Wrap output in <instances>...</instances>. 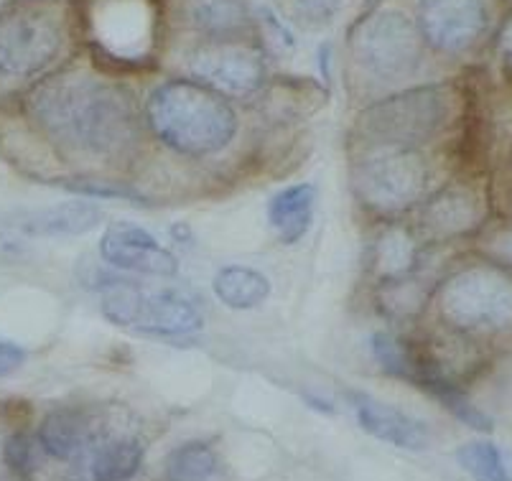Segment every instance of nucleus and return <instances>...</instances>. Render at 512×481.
I'll list each match as a JSON object with an SVG mask.
<instances>
[{"label":"nucleus","instance_id":"obj_1","mask_svg":"<svg viewBox=\"0 0 512 481\" xmlns=\"http://www.w3.org/2000/svg\"><path fill=\"white\" fill-rule=\"evenodd\" d=\"M26 115L51 146L85 161H123L141 138V115L128 87L87 69L36 82L26 95Z\"/></svg>","mask_w":512,"mask_h":481},{"label":"nucleus","instance_id":"obj_2","mask_svg":"<svg viewBox=\"0 0 512 481\" xmlns=\"http://www.w3.org/2000/svg\"><path fill=\"white\" fill-rule=\"evenodd\" d=\"M146 120L166 148L181 156H214L237 133V115L225 95L197 79H171L151 92Z\"/></svg>","mask_w":512,"mask_h":481},{"label":"nucleus","instance_id":"obj_3","mask_svg":"<svg viewBox=\"0 0 512 481\" xmlns=\"http://www.w3.org/2000/svg\"><path fill=\"white\" fill-rule=\"evenodd\" d=\"M439 316L464 339L512 334V270L474 260L441 280L436 291Z\"/></svg>","mask_w":512,"mask_h":481},{"label":"nucleus","instance_id":"obj_4","mask_svg":"<svg viewBox=\"0 0 512 481\" xmlns=\"http://www.w3.org/2000/svg\"><path fill=\"white\" fill-rule=\"evenodd\" d=\"M462 118V92L456 84H426L375 102L362 112L360 130L370 143L393 148H411L434 143L456 128Z\"/></svg>","mask_w":512,"mask_h":481},{"label":"nucleus","instance_id":"obj_5","mask_svg":"<svg viewBox=\"0 0 512 481\" xmlns=\"http://www.w3.org/2000/svg\"><path fill=\"white\" fill-rule=\"evenodd\" d=\"M102 316L120 329L153 336H189L204 326V314L192 296L176 288H151L110 278L102 288Z\"/></svg>","mask_w":512,"mask_h":481},{"label":"nucleus","instance_id":"obj_6","mask_svg":"<svg viewBox=\"0 0 512 481\" xmlns=\"http://www.w3.org/2000/svg\"><path fill=\"white\" fill-rule=\"evenodd\" d=\"M64 18L36 0L0 11V82H23L44 72L62 51Z\"/></svg>","mask_w":512,"mask_h":481},{"label":"nucleus","instance_id":"obj_7","mask_svg":"<svg viewBox=\"0 0 512 481\" xmlns=\"http://www.w3.org/2000/svg\"><path fill=\"white\" fill-rule=\"evenodd\" d=\"M431 168L426 158L411 148L377 146L352 168V189L372 212H403L426 194Z\"/></svg>","mask_w":512,"mask_h":481},{"label":"nucleus","instance_id":"obj_8","mask_svg":"<svg viewBox=\"0 0 512 481\" xmlns=\"http://www.w3.org/2000/svg\"><path fill=\"white\" fill-rule=\"evenodd\" d=\"M421 34L416 23L398 11H377L349 31V51L357 67L383 82L403 79L421 64Z\"/></svg>","mask_w":512,"mask_h":481},{"label":"nucleus","instance_id":"obj_9","mask_svg":"<svg viewBox=\"0 0 512 481\" xmlns=\"http://www.w3.org/2000/svg\"><path fill=\"white\" fill-rule=\"evenodd\" d=\"M490 26L484 0H418L416 28L439 54H464Z\"/></svg>","mask_w":512,"mask_h":481},{"label":"nucleus","instance_id":"obj_10","mask_svg":"<svg viewBox=\"0 0 512 481\" xmlns=\"http://www.w3.org/2000/svg\"><path fill=\"white\" fill-rule=\"evenodd\" d=\"M189 69L197 82L207 84L220 95L245 97L260 90L265 82V59L255 46L242 41H212L194 51Z\"/></svg>","mask_w":512,"mask_h":481},{"label":"nucleus","instance_id":"obj_11","mask_svg":"<svg viewBox=\"0 0 512 481\" xmlns=\"http://www.w3.org/2000/svg\"><path fill=\"white\" fill-rule=\"evenodd\" d=\"M72 466V481H130L143 466V443L130 428L97 415L95 431Z\"/></svg>","mask_w":512,"mask_h":481},{"label":"nucleus","instance_id":"obj_12","mask_svg":"<svg viewBox=\"0 0 512 481\" xmlns=\"http://www.w3.org/2000/svg\"><path fill=\"white\" fill-rule=\"evenodd\" d=\"M153 23L151 0H92V34L118 59H141L151 49Z\"/></svg>","mask_w":512,"mask_h":481},{"label":"nucleus","instance_id":"obj_13","mask_svg":"<svg viewBox=\"0 0 512 481\" xmlns=\"http://www.w3.org/2000/svg\"><path fill=\"white\" fill-rule=\"evenodd\" d=\"M490 217L487 191L474 181H451L423 204L421 224L434 240L477 235Z\"/></svg>","mask_w":512,"mask_h":481},{"label":"nucleus","instance_id":"obj_14","mask_svg":"<svg viewBox=\"0 0 512 481\" xmlns=\"http://www.w3.org/2000/svg\"><path fill=\"white\" fill-rule=\"evenodd\" d=\"M100 255L110 268L125 273L171 278L179 273V260L151 232L133 222H110L102 232Z\"/></svg>","mask_w":512,"mask_h":481},{"label":"nucleus","instance_id":"obj_15","mask_svg":"<svg viewBox=\"0 0 512 481\" xmlns=\"http://www.w3.org/2000/svg\"><path fill=\"white\" fill-rule=\"evenodd\" d=\"M349 400L355 408L357 423L370 436L380 438L390 446L408 448V451H423L431 446V428L423 420L408 415L406 410L393 408V405L362 395V392H355Z\"/></svg>","mask_w":512,"mask_h":481},{"label":"nucleus","instance_id":"obj_16","mask_svg":"<svg viewBox=\"0 0 512 481\" xmlns=\"http://www.w3.org/2000/svg\"><path fill=\"white\" fill-rule=\"evenodd\" d=\"M102 222V209L92 202H62L51 207L8 214L11 230L29 237H74L92 232Z\"/></svg>","mask_w":512,"mask_h":481},{"label":"nucleus","instance_id":"obj_17","mask_svg":"<svg viewBox=\"0 0 512 481\" xmlns=\"http://www.w3.org/2000/svg\"><path fill=\"white\" fill-rule=\"evenodd\" d=\"M97 413L85 408L51 410L39 428V446L57 461H74L95 431Z\"/></svg>","mask_w":512,"mask_h":481},{"label":"nucleus","instance_id":"obj_18","mask_svg":"<svg viewBox=\"0 0 512 481\" xmlns=\"http://www.w3.org/2000/svg\"><path fill=\"white\" fill-rule=\"evenodd\" d=\"M316 189L311 184H296L278 191L268 204V222L278 240L293 245L309 232L314 217Z\"/></svg>","mask_w":512,"mask_h":481},{"label":"nucleus","instance_id":"obj_19","mask_svg":"<svg viewBox=\"0 0 512 481\" xmlns=\"http://www.w3.org/2000/svg\"><path fill=\"white\" fill-rule=\"evenodd\" d=\"M186 18L197 31L222 41L253 23L248 0H189Z\"/></svg>","mask_w":512,"mask_h":481},{"label":"nucleus","instance_id":"obj_20","mask_svg":"<svg viewBox=\"0 0 512 481\" xmlns=\"http://www.w3.org/2000/svg\"><path fill=\"white\" fill-rule=\"evenodd\" d=\"M214 296L220 298L227 308L235 311H250L268 301L271 296V280L260 270L245 268V265H227L214 275Z\"/></svg>","mask_w":512,"mask_h":481},{"label":"nucleus","instance_id":"obj_21","mask_svg":"<svg viewBox=\"0 0 512 481\" xmlns=\"http://www.w3.org/2000/svg\"><path fill=\"white\" fill-rule=\"evenodd\" d=\"M220 471V456L207 441L181 443L166 456L164 481H209Z\"/></svg>","mask_w":512,"mask_h":481},{"label":"nucleus","instance_id":"obj_22","mask_svg":"<svg viewBox=\"0 0 512 481\" xmlns=\"http://www.w3.org/2000/svg\"><path fill=\"white\" fill-rule=\"evenodd\" d=\"M456 461L474 481H512L507 461L497 443L469 441L456 451Z\"/></svg>","mask_w":512,"mask_h":481},{"label":"nucleus","instance_id":"obj_23","mask_svg":"<svg viewBox=\"0 0 512 481\" xmlns=\"http://www.w3.org/2000/svg\"><path fill=\"white\" fill-rule=\"evenodd\" d=\"M416 245L403 230H390L380 237L375 247L377 270L388 278H403L416 265Z\"/></svg>","mask_w":512,"mask_h":481},{"label":"nucleus","instance_id":"obj_24","mask_svg":"<svg viewBox=\"0 0 512 481\" xmlns=\"http://www.w3.org/2000/svg\"><path fill=\"white\" fill-rule=\"evenodd\" d=\"M474 247L479 260L512 270V217L505 214V217L487 219V224L474 235Z\"/></svg>","mask_w":512,"mask_h":481},{"label":"nucleus","instance_id":"obj_25","mask_svg":"<svg viewBox=\"0 0 512 481\" xmlns=\"http://www.w3.org/2000/svg\"><path fill=\"white\" fill-rule=\"evenodd\" d=\"M380 298H383V306L395 316L416 314L418 308L426 303V293L418 291V280L406 278V275L403 278H388V283L380 291Z\"/></svg>","mask_w":512,"mask_h":481},{"label":"nucleus","instance_id":"obj_26","mask_svg":"<svg viewBox=\"0 0 512 481\" xmlns=\"http://www.w3.org/2000/svg\"><path fill=\"white\" fill-rule=\"evenodd\" d=\"M342 0H296V16L309 28L329 26L337 18Z\"/></svg>","mask_w":512,"mask_h":481},{"label":"nucleus","instance_id":"obj_27","mask_svg":"<svg viewBox=\"0 0 512 481\" xmlns=\"http://www.w3.org/2000/svg\"><path fill=\"white\" fill-rule=\"evenodd\" d=\"M21 431L18 426H13L11 418L0 413V481H21V476L16 474L11 461V446L16 433Z\"/></svg>","mask_w":512,"mask_h":481},{"label":"nucleus","instance_id":"obj_28","mask_svg":"<svg viewBox=\"0 0 512 481\" xmlns=\"http://www.w3.org/2000/svg\"><path fill=\"white\" fill-rule=\"evenodd\" d=\"M23 362H26V352L21 347L11 342H0V380L21 370Z\"/></svg>","mask_w":512,"mask_h":481},{"label":"nucleus","instance_id":"obj_29","mask_svg":"<svg viewBox=\"0 0 512 481\" xmlns=\"http://www.w3.org/2000/svg\"><path fill=\"white\" fill-rule=\"evenodd\" d=\"M497 49L505 56V62L512 64V16L502 23L500 34H497Z\"/></svg>","mask_w":512,"mask_h":481},{"label":"nucleus","instance_id":"obj_30","mask_svg":"<svg viewBox=\"0 0 512 481\" xmlns=\"http://www.w3.org/2000/svg\"><path fill=\"white\" fill-rule=\"evenodd\" d=\"M365 3H367V6H375L377 0H365Z\"/></svg>","mask_w":512,"mask_h":481}]
</instances>
